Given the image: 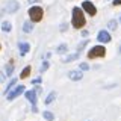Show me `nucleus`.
Returning a JSON list of instances; mask_svg holds the SVG:
<instances>
[{
	"mask_svg": "<svg viewBox=\"0 0 121 121\" xmlns=\"http://www.w3.org/2000/svg\"><path fill=\"white\" fill-rule=\"evenodd\" d=\"M55 97H56V92H50L47 95V98H45V104H50L53 100H55Z\"/></svg>",
	"mask_w": 121,
	"mask_h": 121,
	"instance_id": "12",
	"label": "nucleus"
},
{
	"mask_svg": "<svg viewBox=\"0 0 121 121\" xmlns=\"http://www.w3.org/2000/svg\"><path fill=\"white\" fill-rule=\"evenodd\" d=\"M44 118H45V120H48V121H53V120H55V115H53L52 112L45 111V112H44Z\"/></svg>",
	"mask_w": 121,
	"mask_h": 121,
	"instance_id": "16",
	"label": "nucleus"
},
{
	"mask_svg": "<svg viewBox=\"0 0 121 121\" xmlns=\"http://www.w3.org/2000/svg\"><path fill=\"white\" fill-rule=\"evenodd\" d=\"M82 8L85 12H88V15H91V17H94V15L97 14V8L94 6L92 2H89V0H85V2L82 3Z\"/></svg>",
	"mask_w": 121,
	"mask_h": 121,
	"instance_id": "4",
	"label": "nucleus"
},
{
	"mask_svg": "<svg viewBox=\"0 0 121 121\" xmlns=\"http://www.w3.org/2000/svg\"><path fill=\"white\" fill-rule=\"evenodd\" d=\"M79 55H80V52H77V53H74V55H71V56H68V58L64 60V62H71V60H74V59H77L79 58Z\"/></svg>",
	"mask_w": 121,
	"mask_h": 121,
	"instance_id": "15",
	"label": "nucleus"
},
{
	"mask_svg": "<svg viewBox=\"0 0 121 121\" xmlns=\"http://www.w3.org/2000/svg\"><path fill=\"white\" fill-rule=\"evenodd\" d=\"M5 77H6L5 74H3V73H0V82H3V80H5Z\"/></svg>",
	"mask_w": 121,
	"mask_h": 121,
	"instance_id": "24",
	"label": "nucleus"
},
{
	"mask_svg": "<svg viewBox=\"0 0 121 121\" xmlns=\"http://www.w3.org/2000/svg\"><path fill=\"white\" fill-rule=\"evenodd\" d=\"M118 53H121V45H120V48H118Z\"/></svg>",
	"mask_w": 121,
	"mask_h": 121,
	"instance_id": "28",
	"label": "nucleus"
},
{
	"mask_svg": "<svg viewBox=\"0 0 121 121\" xmlns=\"http://www.w3.org/2000/svg\"><path fill=\"white\" fill-rule=\"evenodd\" d=\"M18 8H20V5H18L15 0H11V2H8L5 11H6V12H9V14H12V12H15V11L18 9Z\"/></svg>",
	"mask_w": 121,
	"mask_h": 121,
	"instance_id": "8",
	"label": "nucleus"
},
{
	"mask_svg": "<svg viewBox=\"0 0 121 121\" xmlns=\"http://www.w3.org/2000/svg\"><path fill=\"white\" fill-rule=\"evenodd\" d=\"M67 52V44H60L58 47V53H65Z\"/></svg>",
	"mask_w": 121,
	"mask_h": 121,
	"instance_id": "19",
	"label": "nucleus"
},
{
	"mask_svg": "<svg viewBox=\"0 0 121 121\" xmlns=\"http://www.w3.org/2000/svg\"><path fill=\"white\" fill-rule=\"evenodd\" d=\"M68 77H70L71 80H80L83 77V74H82V71H70V73H68Z\"/></svg>",
	"mask_w": 121,
	"mask_h": 121,
	"instance_id": "9",
	"label": "nucleus"
},
{
	"mask_svg": "<svg viewBox=\"0 0 121 121\" xmlns=\"http://www.w3.org/2000/svg\"><path fill=\"white\" fill-rule=\"evenodd\" d=\"M15 83H17V79H12V80H11V82H9V85H8V86H6V89H5V94H8V91H9L11 88H12V86L15 85Z\"/></svg>",
	"mask_w": 121,
	"mask_h": 121,
	"instance_id": "17",
	"label": "nucleus"
},
{
	"mask_svg": "<svg viewBox=\"0 0 121 121\" xmlns=\"http://www.w3.org/2000/svg\"><path fill=\"white\" fill-rule=\"evenodd\" d=\"M21 92H24V86H23V85H18L14 91H11V92L8 94V100H14V98L18 97Z\"/></svg>",
	"mask_w": 121,
	"mask_h": 121,
	"instance_id": "5",
	"label": "nucleus"
},
{
	"mask_svg": "<svg viewBox=\"0 0 121 121\" xmlns=\"http://www.w3.org/2000/svg\"><path fill=\"white\" fill-rule=\"evenodd\" d=\"M108 27H109V29H112V30H113V29H117V21H115V20H111V21L108 23Z\"/></svg>",
	"mask_w": 121,
	"mask_h": 121,
	"instance_id": "18",
	"label": "nucleus"
},
{
	"mask_svg": "<svg viewBox=\"0 0 121 121\" xmlns=\"http://www.w3.org/2000/svg\"><path fill=\"white\" fill-rule=\"evenodd\" d=\"M33 83H41V77H38V79H35V80H33Z\"/></svg>",
	"mask_w": 121,
	"mask_h": 121,
	"instance_id": "26",
	"label": "nucleus"
},
{
	"mask_svg": "<svg viewBox=\"0 0 121 121\" xmlns=\"http://www.w3.org/2000/svg\"><path fill=\"white\" fill-rule=\"evenodd\" d=\"M47 68H48V62H44V64H43V67H41V71H45Z\"/></svg>",
	"mask_w": 121,
	"mask_h": 121,
	"instance_id": "21",
	"label": "nucleus"
},
{
	"mask_svg": "<svg viewBox=\"0 0 121 121\" xmlns=\"http://www.w3.org/2000/svg\"><path fill=\"white\" fill-rule=\"evenodd\" d=\"M29 2H30V3H36L38 0H29Z\"/></svg>",
	"mask_w": 121,
	"mask_h": 121,
	"instance_id": "27",
	"label": "nucleus"
},
{
	"mask_svg": "<svg viewBox=\"0 0 121 121\" xmlns=\"http://www.w3.org/2000/svg\"><path fill=\"white\" fill-rule=\"evenodd\" d=\"M120 21H121V17H120Z\"/></svg>",
	"mask_w": 121,
	"mask_h": 121,
	"instance_id": "29",
	"label": "nucleus"
},
{
	"mask_svg": "<svg viewBox=\"0 0 121 121\" xmlns=\"http://www.w3.org/2000/svg\"><path fill=\"white\" fill-rule=\"evenodd\" d=\"M97 39L100 41V43H109L111 41V35H109V32H106V30H100L97 35Z\"/></svg>",
	"mask_w": 121,
	"mask_h": 121,
	"instance_id": "7",
	"label": "nucleus"
},
{
	"mask_svg": "<svg viewBox=\"0 0 121 121\" xmlns=\"http://www.w3.org/2000/svg\"><path fill=\"white\" fill-rule=\"evenodd\" d=\"M6 74H8V76H11V74H12V62H11V64H8V67H6Z\"/></svg>",
	"mask_w": 121,
	"mask_h": 121,
	"instance_id": "20",
	"label": "nucleus"
},
{
	"mask_svg": "<svg viewBox=\"0 0 121 121\" xmlns=\"http://www.w3.org/2000/svg\"><path fill=\"white\" fill-rule=\"evenodd\" d=\"M113 5H115V6H118V5H121V0H113Z\"/></svg>",
	"mask_w": 121,
	"mask_h": 121,
	"instance_id": "23",
	"label": "nucleus"
},
{
	"mask_svg": "<svg viewBox=\"0 0 121 121\" xmlns=\"http://www.w3.org/2000/svg\"><path fill=\"white\" fill-rule=\"evenodd\" d=\"M88 64H80V70H88Z\"/></svg>",
	"mask_w": 121,
	"mask_h": 121,
	"instance_id": "22",
	"label": "nucleus"
},
{
	"mask_svg": "<svg viewBox=\"0 0 121 121\" xmlns=\"http://www.w3.org/2000/svg\"><path fill=\"white\" fill-rule=\"evenodd\" d=\"M85 23H86V18H85V15H83V11L80 8H74L73 9V20H71L73 27L82 29L83 26H85Z\"/></svg>",
	"mask_w": 121,
	"mask_h": 121,
	"instance_id": "1",
	"label": "nucleus"
},
{
	"mask_svg": "<svg viewBox=\"0 0 121 121\" xmlns=\"http://www.w3.org/2000/svg\"><path fill=\"white\" fill-rule=\"evenodd\" d=\"M29 74H30V67H24V68H23V71H21V74H20V77L21 79H26Z\"/></svg>",
	"mask_w": 121,
	"mask_h": 121,
	"instance_id": "11",
	"label": "nucleus"
},
{
	"mask_svg": "<svg viewBox=\"0 0 121 121\" xmlns=\"http://www.w3.org/2000/svg\"><path fill=\"white\" fill-rule=\"evenodd\" d=\"M18 48H20V55L21 56H24L26 55V53H27L29 52V44L27 43H20V44H18Z\"/></svg>",
	"mask_w": 121,
	"mask_h": 121,
	"instance_id": "10",
	"label": "nucleus"
},
{
	"mask_svg": "<svg viewBox=\"0 0 121 121\" xmlns=\"http://www.w3.org/2000/svg\"><path fill=\"white\" fill-rule=\"evenodd\" d=\"M106 55V48L103 45H95L88 52V58L89 59H95V58H103Z\"/></svg>",
	"mask_w": 121,
	"mask_h": 121,
	"instance_id": "2",
	"label": "nucleus"
},
{
	"mask_svg": "<svg viewBox=\"0 0 121 121\" xmlns=\"http://www.w3.org/2000/svg\"><path fill=\"white\" fill-rule=\"evenodd\" d=\"M60 30H62V32H64V30H67V24H62V26H60Z\"/></svg>",
	"mask_w": 121,
	"mask_h": 121,
	"instance_id": "25",
	"label": "nucleus"
},
{
	"mask_svg": "<svg viewBox=\"0 0 121 121\" xmlns=\"http://www.w3.org/2000/svg\"><path fill=\"white\" fill-rule=\"evenodd\" d=\"M32 29H33L32 23H27V21H26L24 24H23V30H24V32H32Z\"/></svg>",
	"mask_w": 121,
	"mask_h": 121,
	"instance_id": "13",
	"label": "nucleus"
},
{
	"mask_svg": "<svg viewBox=\"0 0 121 121\" xmlns=\"http://www.w3.org/2000/svg\"><path fill=\"white\" fill-rule=\"evenodd\" d=\"M43 9H41L39 6H32L29 9V17H30V20H32L33 23H38V21H41V18H43Z\"/></svg>",
	"mask_w": 121,
	"mask_h": 121,
	"instance_id": "3",
	"label": "nucleus"
},
{
	"mask_svg": "<svg viewBox=\"0 0 121 121\" xmlns=\"http://www.w3.org/2000/svg\"><path fill=\"white\" fill-rule=\"evenodd\" d=\"M26 97H27V100L33 104V108H32L33 112H36V108H35V104H36V91H27V92H26Z\"/></svg>",
	"mask_w": 121,
	"mask_h": 121,
	"instance_id": "6",
	"label": "nucleus"
},
{
	"mask_svg": "<svg viewBox=\"0 0 121 121\" xmlns=\"http://www.w3.org/2000/svg\"><path fill=\"white\" fill-rule=\"evenodd\" d=\"M2 29L5 30V32H11V29H12V26H11V23L9 21H5L2 24Z\"/></svg>",
	"mask_w": 121,
	"mask_h": 121,
	"instance_id": "14",
	"label": "nucleus"
}]
</instances>
